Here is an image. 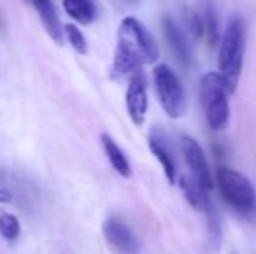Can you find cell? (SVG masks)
<instances>
[{
  "instance_id": "cell-1",
  "label": "cell",
  "mask_w": 256,
  "mask_h": 254,
  "mask_svg": "<svg viewBox=\"0 0 256 254\" xmlns=\"http://www.w3.org/2000/svg\"><path fill=\"white\" fill-rule=\"evenodd\" d=\"M158 58L154 37L136 17H124L117 31V47L114 54V77H128L140 71L145 64H152Z\"/></svg>"
},
{
  "instance_id": "cell-2",
  "label": "cell",
  "mask_w": 256,
  "mask_h": 254,
  "mask_svg": "<svg viewBox=\"0 0 256 254\" xmlns=\"http://www.w3.org/2000/svg\"><path fill=\"white\" fill-rule=\"evenodd\" d=\"M244 51H246V24L240 16L228 21L220 40L218 68L222 77L228 84L230 92L236 91L239 84L244 64Z\"/></svg>"
},
{
  "instance_id": "cell-3",
  "label": "cell",
  "mask_w": 256,
  "mask_h": 254,
  "mask_svg": "<svg viewBox=\"0 0 256 254\" xmlns=\"http://www.w3.org/2000/svg\"><path fill=\"white\" fill-rule=\"evenodd\" d=\"M230 89L222 73L208 71L200 78V105L212 131H223L230 122Z\"/></svg>"
},
{
  "instance_id": "cell-4",
  "label": "cell",
  "mask_w": 256,
  "mask_h": 254,
  "mask_svg": "<svg viewBox=\"0 0 256 254\" xmlns=\"http://www.w3.org/2000/svg\"><path fill=\"white\" fill-rule=\"evenodd\" d=\"M216 183L223 200L232 207L236 213L242 216L256 214V192L244 174L220 166L216 169Z\"/></svg>"
},
{
  "instance_id": "cell-5",
  "label": "cell",
  "mask_w": 256,
  "mask_h": 254,
  "mask_svg": "<svg viewBox=\"0 0 256 254\" xmlns=\"http://www.w3.org/2000/svg\"><path fill=\"white\" fill-rule=\"evenodd\" d=\"M154 85L158 103H160L166 115L171 117V119L183 117L186 110L185 91H183L180 78L176 77V73L168 64H157L154 68Z\"/></svg>"
},
{
  "instance_id": "cell-6",
  "label": "cell",
  "mask_w": 256,
  "mask_h": 254,
  "mask_svg": "<svg viewBox=\"0 0 256 254\" xmlns=\"http://www.w3.org/2000/svg\"><path fill=\"white\" fill-rule=\"evenodd\" d=\"M103 235L106 242L118 254H140V241L134 232L122 220L110 216L103 223Z\"/></svg>"
},
{
  "instance_id": "cell-7",
  "label": "cell",
  "mask_w": 256,
  "mask_h": 254,
  "mask_svg": "<svg viewBox=\"0 0 256 254\" xmlns=\"http://www.w3.org/2000/svg\"><path fill=\"white\" fill-rule=\"evenodd\" d=\"M126 108L132 124L143 126L148 112V91H146L145 75L142 71L134 73L129 80L128 91H126Z\"/></svg>"
},
{
  "instance_id": "cell-8",
  "label": "cell",
  "mask_w": 256,
  "mask_h": 254,
  "mask_svg": "<svg viewBox=\"0 0 256 254\" xmlns=\"http://www.w3.org/2000/svg\"><path fill=\"white\" fill-rule=\"evenodd\" d=\"M182 152H183V157H185L186 166L192 171V176L202 185L206 190H212V187H214V183H212V174H211V169H209L208 159H206L199 143L194 138H190V136H183Z\"/></svg>"
},
{
  "instance_id": "cell-9",
  "label": "cell",
  "mask_w": 256,
  "mask_h": 254,
  "mask_svg": "<svg viewBox=\"0 0 256 254\" xmlns=\"http://www.w3.org/2000/svg\"><path fill=\"white\" fill-rule=\"evenodd\" d=\"M162 33L168 42L169 49L174 54L176 61L182 64L183 68H190L194 61V51L192 45L188 44V38L185 37L183 30L174 23V19L164 16L162 17Z\"/></svg>"
},
{
  "instance_id": "cell-10",
  "label": "cell",
  "mask_w": 256,
  "mask_h": 254,
  "mask_svg": "<svg viewBox=\"0 0 256 254\" xmlns=\"http://www.w3.org/2000/svg\"><path fill=\"white\" fill-rule=\"evenodd\" d=\"M190 28L194 30L197 38L204 40L209 47L218 44L220 38V26L218 17L212 7H206L202 10H196L190 14Z\"/></svg>"
},
{
  "instance_id": "cell-11",
  "label": "cell",
  "mask_w": 256,
  "mask_h": 254,
  "mask_svg": "<svg viewBox=\"0 0 256 254\" xmlns=\"http://www.w3.org/2000/svg\"><path fill=\"white\" fill-rule=\"evenodd\" d=\"M148 148H150V152L154 153L155 159L160 162L166 180L171 185H174L176 183V162H174V157H172V152L169 150L168 139H166L164 132L158 131V129H154V131L150 132Z\"/></svg>"
},
{
  "instance_id": "cell-12",
  "label": "cell",
  "mask_w": 256,
  "mask_h": 254,
  "mask_svg": "<svg viewBox=\"0 0 256 254\" xmlns=\"http://www.w3.org/2000/svg\"><path fill=\"white\" fill-rule=\"evenodd\" d=\"M24 3L32 7L35 12L38 14L42 24H44L48 35L56 42L58 45L63 44V26L60 23V17H58L56 7H54L52 0H23Z\"/></svg>"
},
{
  "instance_id": "cell-13",
  "label": "cell",
  "mask_w": 256,
  "mask_h": 254,
  "mask_svg": "<svg viewBox=\"0 0 256 254\" xmlns=\"http://www.w3.org/2000/svg\"><path fill=\"white\" fill-rule=\"evenodd\" d=\"M182 183V192L185 195V199L188 200V204L197 211H202V213H211V204H209L208 192L199 181L194 176H183L180 180Z\"/></svg>"
},
{
  "instance_id": "cell-14",
  "label": "cell",
  "mask_w": 256,
  "mask_h": 254,
  "mask_svg": "<svg viewBox=\"0 0 256 254\" xmlns=\"http://www.w3.org/2000/svg\"><path fill=\"white\" fill-rule=\"evenodd\" d=\"M102 146L103 152L106 155L108 162L112 164V167L115 169V173L122 178H131V164H129L126 153L122 152V148L114 141L112 136H108L106 132L102 134Z\"/></svg>"
},
{
  "instance_id": "cell-15",
  "label": "cell",
  "mask_w": 256,
  "mask_h": 254,
  "mask_svg": "<svg viewBox=\"0 0 256 254\" xmlns=\"http://www.w3.org/2000/svg\"><path fill=\"white\" fill-rule=\"evenodd\" d=\"M63 9L72 19L80 24H91L98 16L94 0H63Z\"/></svg>"
},
{
  "instance_id": "cell-16",
  "label": "cell",
  "mask_w": 256,
  "mask_h": 254,
  "mask_svg": "<svg viewBox=\"0 0 256 254\" xmlns=\"http://www.w3.org/2000/svg\"><path fill=\"white\" fill-rule=\"evenodd\" d=\"M21 234V223L14 214L2 213L0 214V235L6 241H16Z\"/></svg>"
},
{
  "instance_id": "cell-17",
  "label": "cell",
  "mask_w": 256,
  "mask_h": 254,
  "mask_svg": "<svg viewBox=\"0 0 256 254\" xmlns=\"http://www.w3.org/2000/svg\"><path fill=\"white\" fill-rule=\"evenodd\" d=\"M63 31H64V35H66L68 44H70L78 54H88V40H86L84 33H82L75 24H70V23L64 24Z\"/></svg>"
},
{
  "instance_id": "cell-18",
  "label": "cell",
  "mask_w": 256,
  "mask_h": 254,
  "mask_svg": "<svg viewBox=\"0 0 256 254\" xmlns=\"http://www.w3.org/2000/svg\"><path fill=\"white\" fill-rule=\"evenodd\" d=\"M0 202H4V204L12 202V193L7 190V188H0Z\"/></svg>"
},
{
  "instance_id": "cell-19",
  "label": "cell",
  "mask_w": 256,
  "mask_h": 254,
  "mask_svg": "<svg viewBox=\"0 0 256 254\" xmlns=\"http://www.w3.org/2000/svg\"><path fill=\"white\" fill-rule=\"evenodd\" d=\"M126 2H129V3H136L138 0H126Z\"/></svg>"
}]
</instances>
